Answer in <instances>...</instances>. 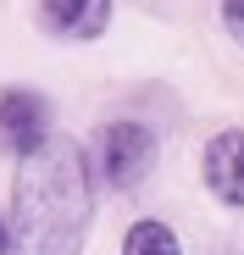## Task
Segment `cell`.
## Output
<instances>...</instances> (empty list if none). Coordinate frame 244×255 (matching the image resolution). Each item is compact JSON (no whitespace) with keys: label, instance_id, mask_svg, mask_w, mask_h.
I'll return each mask as SVG.
<instances>
[{"label":"cell","instance_id":"obj_1","mask_svg":"<svg viewBox=\"0 0 244 255\" xmlns=\"http://www.w3.org/2000/svg\"><path fill=\"white\" fill-rule=\"evenodd\" d=\"M95 233V183L78 139H50L17 161L11 178V255H84Z\"/></svg>","mask_w":244,"mask_h":255},{"label":"cell","instance_id":"obj_2","mask_svg":"<svg viewBox=\"0 0 244 255\" xmlns=\"http://www.w3.org/2000/svg\"><path fill=\"white\" fill-rule=\"evenodd\" d=\"M155 161H161V139H155V128L139 122V117H111L100 128V144H95V166H100V178L111 189H144L150 172H155Z\"/></svg>","mask_w":244,"mask_h":255},{"label":"cell","instance_id":"obj_3","mask_svg":"<svg viewBox=\"0 0 244 255\" xmlns=\"http://www.w3.org/2000/svg\"><path fill=\"white\" fill-rule=\"evenodd\" d=\"M56 133H50V100L39 89H22V83H11V89H0V155L11 161H28L39 155Z\"/></svg>","mask_w":244,"mask_h":255},{"label":"cell","instance_id":"obj_4","mask_svg":"<svg viewBox=\"0 0 244 255\" xmlns=\"http://www.w3.org/2000/svg\"><path fill=\"white\" fill-rule=\"evenodd\" d=\"M200 183L211 189V200L244 211V128H222L200 150Z\"/></svg>","mask_w":244,"mask_h":255},{"label":"cell","instance_id":"obj_5","mask_svg":"<svg viewBox=\"0 0 244 255\" xmlns=\"http://www.w3.org/2000/svg\"><path fill=\"white\" fill-rule=\"evenodd\" d=\"M39 28L61 45H95L111 28V0H39Z\"/></svg>","mask_w":244,"mask_h":255},{"label":"cell","instance_id":"obj_6","mask_svg":"<svg viewBox=\"0 0 244 255\" xmlns=\"http://www.w3.org/2000/svg\"><path fill=\"white\" fill-rule=\"evenodd\" d=\"M122 255H183V239L161 222V217H144L122 233Z\"/></svg>","mask_w":244,"mask_h":255},{"label":"cell","instance_id":"obj_7","mask_svg":"<svg viewBox=\"0 0 244 255\" xmlns=\"http://www.w3.org/2000/svg\"><path fill=\"white\" fill-rule=\"evenodd\" d=\"M222 28L244 45V0H222Z\"/></svg>","mask_w":244,"mask_h":255},{"label":"cell","instance_id":"obj_8","mask_svg":"<svg viewBox=\"0 0 244 255\" xmlns=\"http://www.w3.org/2000/svg\"><path fill=\"white\" fill-rule=\"evenodd\" d=\"M0 255H11V217H0Z\"/></svg>","mask_w":244,"mask_h":255}]
</instances>
